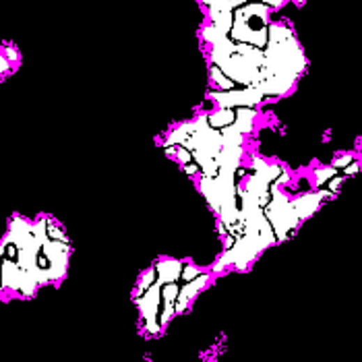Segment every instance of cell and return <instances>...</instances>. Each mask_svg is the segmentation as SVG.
I'll use <instances>...</instances> for the list:
<instances>
[{
    "label": "cell",
    "instance_id": "1",
    "mask_svg": "<svg viewBox=\"0 0 362 362\" xmlns=\"http://www.w3.org/2000/svg\"><path fill=\"white\" fill-rule=\"evenodd\" d=\"M263 216L271 224V230L276 234V242L286 241L302 224L299 216H296V211H294V207H292V199L288 195H284L282 188L276 186L273 182L269 186V203L263 207Z\"/></svg>",
    "mask_w": 362,
    "mask_h": 362
},
{
    "label": "cell",
    "instance_id": "2",
    "mask_svg": "<svg viewBox=\"0 0 362 362\" xmlns=\"http://www.w3.org/2000/svg\"><path fill=\"white\" fill-rule=\"evenodd\" d=\"M160 288H162V284L153 282L143 294H139V296L133 299L135 304H137V308H139V315H141V321L145 325V331L149 335H158V333L164 331L160 327V308H162Z\"/></svg>",
    "mask_w": 362,
    "mask_h": 362
},
{
    "label": "cell",
    "instance_id": "3",
    "mask_svg": "<svg viewBox=\"0 0 362 362\" xmlns=\"http://www.w3.org/2000/svg\"><path fill=\"white\" fill-rule=\"evenodd\" d=\"M209 100H213L220 108H255L265 100L261 89L257 85L242 87V89H230V91H211L207 93Z\"/></svg>",
    "mask_w": 362,
    "mask_h": 362
},
{
    "label": "cell",
    "instance_id": "4",
    "mask_svg": "<svg viewBox=\"0 0 362 362\" xmlns=\"http://www.w3.org/2000/svg\"><path fill=\"white\" fill-rule=\"evenodd\" d=\"M209 273H201V276H197L195 280H190V282H184L181 286V290H179V296H176V306H174V310H176V315H182L193 301L209 286Z\"/></svg>",
    "mask_w": 362,
    "mask_h": 362
},
{
    "label": "cell",
    "instance_id": "5",
    "mask_svg": "<svg viewBox=\"0 0 362 362\" xmlns=\"http://www.w3.org/2000/svg\"><path fill=\"white\" fill-rule=\"evenodd\" d=\"M329 195H331V193H329L327 188H321V190H310V193H304L301 197L292 199V207H294L299 220H301V222L308 220V218L321 207L323 199L329 197Z\"/></svg>",
    "mask_w": 362,
    "mask_h": 362
},
{
    "label": "cell",
    "instance_id": "6",
    "mask_svg": "<svg viewBox=\"0 0 362 362\" xmlns=\"http://www.w3.org/2000/svg\"><path fill=\"white\" fill-rule=\"evenodd\" d=\"M184 261L181 259H160L153 269H156V282L158 284H172V282H181V271Z\"/></svg>",
    "mask_w": 362,
    "mask_h": 362
},
{
    "label": "cell",
    "instance_id": "7",
    "mask_svg": "<svg viewBox=\"0 0 362 362\" xmlns=\"http://www.w3.org/2000/svg\"><path fill=\"white\" fill-rule=\"evenodd\" d=\"M255 119H257L255 108H236V110H234V122H232V124L241 130L242 135H246V133H250Z\"/></svg>",
    "mask_w": 362,
    "mask_h": 362
},
{
    "label": "cell",
    "instance_id": "8",
    "mask_svg": "<svg viewBox=\"0 0 362 362\" xmlns=\"http://www.w3.org/2000/svg\"><path fill=\"white\" fill-rule=\"evenodd\" d=\"M232 122H234V110L232 108H220L218 112L207 116V124L211 128H218V130L224 128V126H230Z\"/></svg>",
    "mask_w": 362,
    "mask_h": 362
},
{
    "label": "cell",
    "instance_id": "9",
    "mask_svg": "<svg viewBox=\"0 0 362 362\" xmlns=\"http://www.w3.org/2000/svg\"><path fill=\"white\" fill-rule=\"evenodd\" d=\"M220 135H222V145H232V147H242V143H244V135H242L241 130L234 126V124H230V126H224V128H220Z\"/></svg>",
    "mask_w": 362,
    "mask_h": 362
},
{
    "label": "cell",
    "instance_id": "10",
    "mask_svg": "<svg viewBox=\"0 0 362 362\" xmlns=\"http://www.w3.org/2000/svg\"><path fill=\"white\" fill-rule=\"evenodd\" d=\"M209 75H211V81L222 89V91H230V89H234V83L218 68V66H211L209 68Z\"/></svg>",
    "mask_w": 362,
    "mask_h": 362
},
{
    "label": "cell",
    "instance_id": "11",
    "mask_svg": "<svg viewBox=\"0 0 362 362\" xmlns=\"http://www.w3.org/2000/svg\"><path fill=\"white\" fill-rule=\"evenodd\" d=\"M156 282V269L153 267H149V269H145L143 271V276L139 278V282H137V290H135V296H139V294H143L151 284Z\"/></svg>",
    "mask_w": 362,
    "mask_h": 362
},
{
    "label": "cell",
    "instance_id": "12",
    "mask_svg": "<svg viewBox=\"0 0 362 362\" xmlns=\"http://www.w3.org/2000/svg\"><path fill=\"white\" fill-rule=\"evenodd\" d=\"M335 168H331V166H325V168H317L315 170V181H317V186H325L327 181H331L333 176H335Z\"/></svg>",
    "mask_w": 362,
    "mask_h": 362
},
{
    "label": "cell",
    "instance_id": "13",
    "mask_svg": "<svg viewBox=\"0 0 362 362\" xmlns=\"http://www.w3.org/2000/svg\"><path fill=\"white\" fill-rule=\"evenodd\" d=\"M46 232H48V239L50 241H64V242H68L66 241V234H64V230H62L61 226L54 222V220H50L48 218V226H46Z\"/></svg>",
    "mask_w": 362,
    "mask_h": 362
},
{
    "label": "cell",
    "instance_id": "14",
    "mask_svg": "<svg viewBox=\"0 0 362 362\" xmlns=\"http://www.w3.org/2000/svg\"><path fill=\"white\" fill-rule=\"evenodd\" d=\"M203 271H201V267H197V265H193V263H184L182 265V271H181V282H190V280H195L197 276H201Z\"/></svg>",
    "mask_w": 362,
    "mask_h": 362
},
{
    "label": "cell",
    "instance_id": "15",
    "mask_svg": "<svg viewBox=\"0 0 362 362\" xmlns=\"http://www.w3.org/2000/svg\"><path fill=\"white\" fill-rule=\"evenodd\" d=\"M222 38H226V33H222L218 27H213V25H209V27H205L203 29V40L207 42V44H216L218 40H222Z\"/></svg>",
    "mask_w": 362,
    "mask_h": 362
},
{
    "label": "cell",
    "instance_id": "16",
    "mask_svg": "<svg viewBox=\"0 0 362 362\" xmlns=\"http://www.w3.org/2000/svg\"><path fill=\"white\" fill-rule=\"evenodd\" d=\"M352 160H354V156H352V153H342L340 158H335V160H333L331 168H335V170H342V168L350 166V164H352Z\"/></svg>",
    "mask_w": 362,
    "mask_h": 362
},
{
    "label": "cell",
    "instance_id": "17",
    "mask_svg": "<svg viewBox=\"0 0 362 362\" xmlns=\"http://www.w3.org/2000/svg\"><path fill=\"white\" fill-rule=\"evenodd\" d=\"M327 182H329V184H327V190H329L331 195H333V193H338V190H340V186H342V179H335V176Z\"/></svg>",
    "mask_w": 362,
    "mask_h": 362
},
{
    "label": "cell",
    "instance_id": "18",
    "mask_svg": "<svg viewBox=\"0 0 362 362\" xmlns=\"http://www.w3.org/2000/svg\"><path fill=\"white\" fill-rule=\"evenodd\" d=\"M8 70H10V62L6 61V59L2 56V52H0V77H4Z\"/></svg>",
    "mask_w": 362,
    "mask_h": 362
},
{
    "label": "cell",
    "instance_id": "19",
    "mask_svg": "<svg viewBox=\"0 0 362 362\" xmlns=\"http://www.w3.org/2000/svg\"><path fill=\"white\" fill-rule=\"evenodd\" d=\"M182 168H184V172H186V174H190V176L199 172V166H197V164H184Z\"/></svg>",
    "mask_w": 362,
    "mask_h": 362
},
{
    "label": "cell",
    "instance_id": "20",
    "mask_svg": "<svg viewBox=\"0 0 362 362\" xmlns=\"http://www.w3.org/2000/svg\"><path fill=\"white\" fill-rule=\"evenodd\" d=\"M359 170H361V164H359V162H354V164H352V168H346V174H348V176H354Z\"/></svg>",
    "mask_w": 362,
    "mask_h": 362
}]
</instances>
